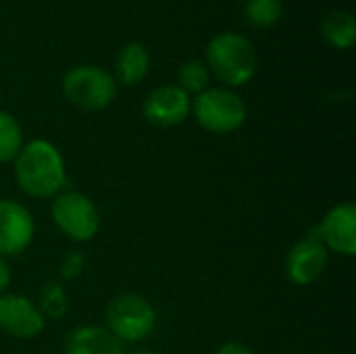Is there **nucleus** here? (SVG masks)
<instances>
[{"label": "nucleus", "mask_w": 356, "mask_h": 354, "mask_svg": "<svg viewBox=\"0 0 356 354\" xmlns=\"http://www.w3.org/2000/svg\"><path fill=\"white\" fill-rule=\"evenodd\" d=\"M282 0H248L244 6L246 19L257 27H271L282 17Z\"/></svg>", "instance_id": "a211bd4d"}, {"label": "nucleus", "mask_w": 356, "mask_h": 354, "mask_svg": "<svg viewBox=\"0 0 356 354\" xmlns=\"http://www.w3.org/2000/svg\"><path fill=\"white\" fill-rule=\"evenodd\" d=\"M217 354H254L252 353V348L250 346H246V344H242V342H225Z\"/></svg>", "instance_id": "aec40b11"}, {"label": "nucleus", "mask_w": 356, "mask_h": 354, "mask_svg": "<svg viewBox=\"0 0 356 354\" xmlns=\"http://www.w3.org/2000/svg\"><path fill=\"white\" fill-rule=\"evenodd\" d=\"M65 354H123V344L100 325H81L67 338Z\"/></svg>", "instance_id": "f8f14e48"}, {"label": "nucleus", "mask_w": 356, "mask_h": 354, "mask_svg": "<svg viewBox=\"0 0 356 354\" xmlns=\"http://www.w3.org/2000/svg\"><path fill=\"white\" fill-rule=\"evenodd\" d=\"M192 113L198 125L211 134H234L248 117L246 102L240 94L227 88H207L192 102Z\"/></svg>", "instance_id": "20e7f679"}, {"label": "nucleus", "mask_w": 356, "mask_h": 354, "mask_svg": "<svg viewBox=\"0 0 356 354\" xmlns=\"http://www.w3.org/2000/svg\"><path fill=\"white\" fill-rule=\"evenodd\" d=\"M106 330L123 342H142L156 328V309L140 294L125 292L115 296L106 307Z\"/></svg>", "instance_id": "7ed1b4c3"}, {"label": "nucleus", "mask_w": 356, "mask_h": 354, "mask_svg": "<svg viewBox=\"0 0 356 354\" xmlns=\"http://www.w3.org/2000/svg\"><path fill=\"white\" fill-rule=\"evenodd\" d=\"M177 81H179V88L190 96V94H200L209 88V81H211V73H209V67L202 63V61H186L177 73Z\"/></svg>", "instance_id": "f3484780"}, {"label": "nucleus", "mask_w": 356, "mask_h": 354, "mask_svg": "<svg viewBox=\"0 0 356 354\" xmlns=\"http://www.w3.org/2000/svg\"><path fill=\"white\" fill-rule=\"evenodd\" d=\"M44 319H63L69 313V294L63 284L58 282H48L42 292L40 300L35 303Z\"/></svg>", "instance_id": "dca6fc26"}, {"label": "nucleus", "mask_w": 356, "mask_h": 354, "mask_svg": "<svg viewBox=\"0 0 356 354\" xmlns=\"http://www.w3.org/2000/svg\"><path fill=\"white\" fill-rule=\"evenodd\" d=\"M50 217L56 230L73 242H90L100 232V211L90 196L77 190H63L50 202Z\"/></svg>", "instance_id": "39448f33"}, {"label": "nucleus", "mask_w": 356, "mask_h": 354, "mask_svg": "<svg viewBox=\"0 0 356 354\" xmlns=\"http://www.w3.org/2000/svg\"><path fill=\"white\" fill-rule=\"evenodd\" d=\"M35 236V221L27 207L13 198H0V257L25 252Z\"/></svg>", "instance_id": "0eeeda50"}, {"label": "nucleus", "mask_w": 356, "mask_h": 354, "mask_svg": "<svg viewBox=\"0 0 356 354\" xmlns=\"http://www.w3.org/2000/svg\"><path fill=\"white\" fill-rule=\"evenodd\" d=\"M319 240L332 252L342 257L356 255V207L355 202H338L327 211L319 230Z\"/></svg>", "instance_id": "9d476101"}, {"label": "nucleus", "mask_w": 356, "mask_h": 354, "mask_svg": "<svg viewBox=\"0 0 356 354\" xmlns=\"http://www.w3.org/2000/svg\"><path fill=\"white\" fill-rule=\"evenodd\" d=\"M330 263V250L317 234L300 238L286 257V275L296 286H311L317 282Z\"/></svg>", "instance_id": "6e6552de"}, {"label": "nucleus", "mask_w": 356, "mask_h": 354, "mask_svg": "<svg viewBox=\"0 0 356 354\" xmlns=\"http://www.w3.org/2000/svg\"><path fill=\"white\" fill-rule=\"evenodd\" d=\"M129 354H156V353H152V351H134V353H129Z\"/></svg>", "instance_id": "4be33fe9"}, {"label": "nucleus", "mask_w": 356, "mask_h": 354, "mask_svg": "<svg viewBox=\"0 0 356 354\" xmlns=\"http://www.w3.org/2000/svg\"><path fill=\"white\" fill-rule=\"evenodd\" d=\"M148 69H150L148 50L138 42H129L119 50L115 58V77H117L115 81L123 86H136L146 77Z\"/></svg>", "instance_id": "ddd939ff"}, {"label": "nucleus", "mask_w": 356, "mask_h": 354, "mask_svg": "<svg viewBox=\"0 0 356 354\" xmlns=\"http://www.w3.org/2000/svg\"><path fill=\"white\" fill-rule=\"evenodd\" d=\"M46 328V319L38 305L21 294L0 296V330L19 340H31Z\"/></svg>", "instance_id": "1a4fd4ad"}, {"label": "nucleus", "mask_w": 356, "mask_h": 354, "mask_svg": "<svg viewBox=\"0 0 356 354\" xmlns=\"http://www.w3.org/2000/svg\"><path fill=\"white\" fill-rule=\"evenodd\" d=\"M86 269V257L81 252H67L65 259L60 261V277L63 280H77Z\"/></svg>", "instance_id": "6ab92c4d"}, {"label": "nucleus", "mask_w": 356, "mask_h": 354, "mask_svg": "<svg viewBox=\"0 0 356 354\" xmlns=\"http://www.w3.org/2000/svg\"><path fill=\"white\" fill-rule=\"evenodd\" d=\"M192 113L190 96L179 86H161L144 102V117L154 127L181 125Z\"/></svg>", "instance_id": "9b49d317"}, {"label": "nucleus", "mask_w": 356, "mask_h": 354, "mask_svg": "<svg viewBox=\"0 0 356 354\" xmlns=\"http://www.w3.org/2000/svg\"><path fill=\"white\" fill-rule=\"evenodd\" d=\"M259 56L252 42L236 31L215 35L207 46V67L219 81L229 88L248 83L257 73Z\"/></svg>", "instance_id": "f03ea898"}, {"label": "nucleus", "mask_w": 356, "mask_h": 354, "mask_svg": "<svg viewBox=\"0 0 356 354\" xmlns=\"http://www.w3.org/2000/svg\"><path fill=\"white\" fill-rule=\"evenodd\" d=\"M321 31L334 48H353L356 40V19L346 10H332L321 21Z\"/></svg>", "instance_id": "4468645a"}, {"label": "nucleus", "mask_w": 356, "mask_h": 354, "mask_svg": "<svg viewBox=\"0 0 356 354\" xmlns=\"http://www.w3.org/2000/svg\"><path fill=\"white\" fill-rule=\"evenodd\" d=\"M8 284H10V267H8L6 259L0 257V296L6 294Z\"/></svg>", "instance_id": "412c9836"}, {"label": "nucleus", "mask_w": 356, "mask_h": 354, "mask_svg": "<svg viewBox=\"0 0 356 354\" xmlns=\"http://www.w3.org/2000/svg\"><path fill=\"white\" fill-rule=\"evenodd\" d=\"M63 94L83 111H102L117 96L115 77L100 67H73L63 77Z\"/></svg>", "instance_id": "423d86ee"}, {"label": "nucleus", "mask_w": 356, "mask_h": 354, "mask_svg": "<svg viewBox=\"0 0 356 354\" xmlns=\"http://www.w3.org/2000/svg\"><path fill=\"white\" fill-rule=\"evenodd\" d=\"M23 144V129L19 121L10 113L0 111V165L13 163Z\"/></svg>", "instance_id": "2eb2a0df"}, {"label": "nucleus", "mask_w": 356, "mask_h": 354, "mask_svg": "<svg viewBox=\"0 0 356 354\" xmlns=\"http://www.w3.org/2000/svg\"><path fill=\"white\" fill-rule=\"evenodd\" d=\"M15 163V182L29 198L46 200L65 190L67 165L60 150L48 140H31L23 144Z\"/></svg>", "instance_id": "f257e3e1"}]
</instances>
